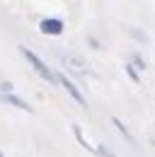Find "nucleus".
Returning a JSON list of instances; mask_svg holds the SVG:
<instances>
[{
    "mask_svg": "<svg viewBox=\"0 0 155 157\" xmlns=\"http://www.w3.org/2000/svg\"><path fill=\"white\" fill-rule=\"evenodd\" d=\"M19 51H22V56H24V58H27L32 65H34V70H37L41 78H46L49 82H56V75H54V73H51V70H49V68H46V65L39 60V56H34V53H32L27 46H19Z\"/></svg>",
    "mask_w": 155,
    "mask_h": 157,
    "instance_id": "nucleus-1",
    "label": "nucleus"
},
{
    "mask_svg": "<svg viewBox=\"0 0 155 157\" xmlns=\"http://www.w3.org/2000/svg\"><path fill=\"white\" fill-rule=\"evenodd\" d=\"M63 63H66V68H70L73 73H87V60L80 58V56H75V53H68L66 58H63Z\"/></svg>",
    "mask_w": 155,
    "mask_h": 157,
    "instance_id": "nucleus-2",
    "label": "nucleus"
},
{
    "mask_svg": "<svg viewBox=\"0 0 155 157\" xmlns=\"http://www.w3.org/2000/svg\"><path fill=\"white\" fill-rule=\"evenodd\" d=\"M39 29H41L44 34H49V36H58V34L63 32V22H61V20H54V17H49V20H41Z\"/></svg>",
    "mask_w": 155,
    "mask_h": 157,
    "instance_id": "nucleus-3",
    "label": "nucleus"
},
{
    "mask_svg": "<svg viewBox=\"0 0 155 157\" xmlns=\"http://www.w3.org/2000/svg\"><path fill=\"white\" fill-rule=\"evenodd\" d=\"M58 82H61V85H63V87H66V90H68V94H70V97L75 99L78 104H80V106H87V104H85V97H82V94H80V92H78V87L75 85H73V82H70V80H66L63 78V75H61V78H56Z\"/></svg>",
    "mask_w": 155,
    "mask_h": 157,
    "instance_id": "nucleus-4",
    "label": "nucleus"
},
{
    "mask_svg": "<svg viewBox=\"0 0 155 157\" xmlns=\"http://www.w3.org/2000/svg\"><path fill=\"white\" fill-rule=\"evenodd\" d=\"M0 99H2V101H7V104H12V106H17V109H24V111H29V114L34 111V109H32L27 101H22V99H17V97H12V94H0Z\"/></svg>",
    "mask_w": 155,
    "mask_h": 157,
    "instance_id": "nucleus-5",
    "label": "nucleus"
},
{
    "mask_svg": "<svg viewBox=\"0 0 155 157\" xmlns=\"http://www.w3.org/2000/svg\"><path fill=\"white\" fill-rule=\"evenodd\" d=\"M112 121H114V126H116V128H119V131H121V133H124V138H129V143H136V140H133V136H131V133H129V131H126V126H124V123H121V121H119V118H112Z\"/></svg>",
    "mask_w": 155,
    "mask_h": 157,
    "instance_id": "nucleus-6",
    "label": "nucleus"
},
{
    "mask_svg": "<svg viewBox=\"0 0 155 157\" xmlns=\"http://www.w3.org/2000/svg\"><path fill=\"white\" fill-rule=\"evenodd\" d=\"M75 138H78V143H80V145H82L85 150H90V152H95V147H92V145H90V143H87V140L82 138V133H80V128H78V126H75Z\"/></svg>",
    "mask_w": 155,
    "mask_h": 157,
    "instance_id": "nucleus-7",
    "label": "nucleus"
},
{
    "mask_svg": "<svg viewBox=\"0 0 155 157\" xmlns=\"http://www.w3.org/2000/svg\"><path fill=\"white\" fill-rule=\"evenodd\" d=\"M126 73L131 75V80H133V82H138V75H136V70L131 68V65H126Z\"/></svg>",
    "mask_w": 155,
    "mask_h": 157,
    "instance_id": "nucleus-8",
    "label": "nucleus"
},
{
    "mask_svg": "<svg viewBox=\"0 0 155 157\" xmlns=\"http://www.w3.org/2000/svg\"><path fill=\"white\" fill-rule=\"evenodd\" d=\"M0 157H2V152H0Z\"/></svg>",
    "mask_w": 155,
    "mask_h": 157,
    "instance_id": "nucleus-9",
    "label": "nucleus"
}]
</instances>
